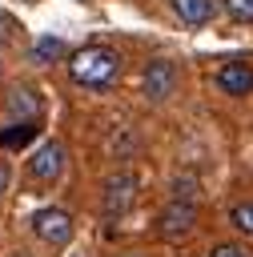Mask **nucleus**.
I'll use <instances>...</instances> for the list:
<instances>
[{"mask_svg":"<svg viewBox=\"0 0 253 257\" xmlns=\"http://www.w3.org/2000/svg\"><path fill=\"white\" fill-rule=\"evenodd\" d=\"M60 169H64V149H60L56 141L40 145V149L28 157V173H32L36 181H56V177H60Z\"/></svg>","mask_w":253,"mask_h":257,"instance_id":"nucleus-7","label":"nucleus"},{"mask_svg":"<svg viewBox=\"0 0 253 257\" xmlns=\"http://www.w3.org/2000/svg\"><path fill=\"white\" fill-rule=\"evenodd\" d=\"M68 76L84 88H108L120 76V52L108 44H84L68 56Z\"/></svg>","mask_w":253,"mask_h":257,"instance_id":"nucleus-1","label":"nucleus"},{"mask_svg":"<svg viewBox=\"0 0 253 257\" xmlns=\"http://www.w3.org/2000/svg\"><path fill=\"white\" fill-rule=\"evenodd\" d=\"M217 88L229 96H249L253 92V64L249 60H229L217 68Z\"/></svg>","mask_w":253,"mask_h":257,"instance_id":"nucleus-6","label":"nucleus"},{"mask_svg":"<svg viewBox=\"0 0 253 257\" xmlns=\"http://www.w3.org/2000/svg\"><path fill=\"white\" fill-rule=\"evenodd\" d=\"M4 185H8V169L0 165V189H4Z\"/></svg>","mask_w":253,"mask_h":257,"instance_id":"nucleus-16","label":"nucleus"},{"mask_svg":"<svg viewBox=\"0 0 253 257\" xmlns=\"http://www.w3.org/2000/svg\"><path fill=\"white\" fill-rule=\"evenodd\" d=\"M205 257H253V253H249L245 245H213Z\"/></svg>","mask_w":253,"mask_h":257,"instance_id":"nucleus-14","label":"nucleus"},{"mask_svg":"<svg viewBox=\"0 0 253 257\" xmlns=\"http://www.w3.org/2000/svg\"><path fill=\"white\" fill-rule=\"evenodd\" d=\"M169 4H173V12H177L185 24H193V28L209 24V20H213V12H217V4H213V0H169Z\"/></svg>","mask_w":253,"mask_h":257,"instance_id":"nucleus-8","label":"nucleus"},{"mask_svg":"<svg viewBox=\"0 0 253 257\" xmlns=\"http://www.w3.org/2000/svg\"><path fill=\"white\" fill-rule=\"evenodd\" d=\"M32 137H36V120H20V128H4L0 133V145L16 149V145H28Z\"/></svg>","mask_w":253,"mask_h":257,"instance_id":"nucleus-12","label":"nucleus"},{"mask_svg":"<svg viewBox=\"0 0 253 257\" xmlns=\"http://www.w3.org/2000/svg\"><path fill=\"white\" fill-rule=\"evenodd\" d=\"M12 28H16V20L0 12V44H8V40H12Z\"/></svg>","mask_w":253,"mask_h":257,"instance_id":"nucleus-15","label":"nucleus"},{"mask_svg":"<svg viewBox=\"0 0 253 257\" xmlns=\"http://www.w3.org/2000/svg\"><path fill=\"white\" fill-rule=\"evenodd\" d=\"M173 88H177V64L165 60V56L149 60V64H145V76H141V92H145V100L161 104V100H169Z\"/></svg>","mask_w":253,"mask_h":257,"instance_id":"nucleus-2","label":"nucleus"},{"mask_svg":"<svg viewBox=\"0 0 253 257\" xmlns=\"http://www.w3.org/2000/svg\"><path fill=\"white\" fill-rule=\"evenodd\" d=\"M129 257H141V253H129Z\"/></svg>","mask_w":253,"mask_h":257,"instance_id":"nucleus-17","label":"nucleus"},{"mask_svg":"<svg viewBox=\"0 0 253 257\" xmlns=\"http://www.w3.org/2000/svg\"><path fill=\"white\" fill-rule=\"evenodd\" d=\"M225 16L237 24H253V0H225Z\"/></svg>","mask_w":253,"mask_h":257,"instance_id":"nucleus-13","label":"nucleus"},{"mask_svg":"<svg viewBox=\"0 0 253 257\" xmlns=\"http://www.w3.org/2000/svg\"><path fill=\"white\" fill-rule=\"evenodd\" d=\"M60 52H64V40H60V36H40V40L32 44V60H36V64H48V60H56Z\"/></svg>","mask_w":253,"mask_h":257,"instance_id":"nucleus-10","label":"nucleus"},{"mask_svg":"<svg viewBox=\"0 0 253 257\" xmlns=\"http://www.w3.org/2000/svg\"><path fill=\"white\" fill-rule=\"evenodd\" d=\"M8 116H24V120H36L40 116V100L32 88H12L8 92Z\"/></svg>","mask_w":253,"mask_h":257,"instance_id":"nucleus-9","label":"nucleus"},{"mask_svg":"<svg viewBox=\"0 0 253 257\" xmlns=\"http://www.w3.org/2000/svg\"><path fill=\"white\" fill-rule=\"evenodd\" d=\"M133 201H137V177L133 173H116L104 181V201H100L104 217H124L133 209Z\"/></svg>","mask_w":253,"mask_h":257,"instance_id":"nucleus-5","label":"nucleus"},{"mask_svg":"<svg viewBox=\"0 0 253 257\" xmlns=\"http://www.w3.org/2000/svg\"><path fill=\"white\" fill-rule=\"evenodd\" d=\"M32 233L48 245H68L72 241V217L64 209H36L32 213Z\"/></svg>","mask_w":253,"mask_h":257,"instance_id":"nucleus-4","label":"nucleus"},{"mask_svg":"<svg viewBox=\"0 0 253 257\" xmlns=\"http://www.w3.org/2000/svg\"><path fill=\"white\" fill-rule=\"evenodd\" d=\"M229 225H233L237 233L253 237V201H241V205H233V209H229Z\"/></svg>","mask_w":253,"mask_h":257,"instance_id":"nucleus-11","label":"nucleus"},{"mask_svg":"<svg viewBox=\"0 0 253 257\" xmlns=\"http://www.w3.org/2000/svg\"><path fill=\"white\" fill-rule=\"evenodd\" d=\"M193 225H197V205L185 201V197H177V201L157 217V233H161L165 241H181V237H189Z\"/></svg>","mask_w":253,"mask_h":257,"instance_id":"nucleus-3","label":"nucleus"}]
</instances>
